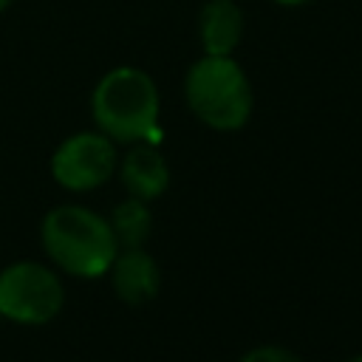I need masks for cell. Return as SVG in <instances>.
Masks as SVG:
<instances>
[{
	"mask_svg": "<svg viewBox=\"0 0 362 362\" xmlns=\"http://www.w3.org/2000/svg\"><path fill=\"white\" fill-rule=\"evenodd\" d=\"M93 122L116 141H158V90L139 68H113L90 99Z\"/></svg>",
	"mask_w": 362,
	"mask_h": 362,
	"instance_id": "obj_1",
	"label": "cell"
},
{
	"mask_svg": "<svg viewBox=\"0 0 362 362\" xmlns=\"http://www.w3.org/2000/svg\"><path fill=\"white\" fill-rule=\"evenodd\" d=\"M42 246L68 274L99 277L119 255L110 223L85 206H57L42 221Z\"/></svg>",
	"mask_w": 362,
	"mask_h": 362,
	"instance_id": "obj_2",
	"label": "cell"
},
{
	"mask_svg": "<svg viewBox=\"0 0 362 362\" xmlns=\"http://www.w3.org/2000/svg\"><path fill=\"white\" fill-rule=\"evenodd\" d=\"M192 113L215 130H238L252 113V88L232 57H201L187 74Z\"/></svg>",
	"mask_w": 362,
	"mask_h": 362,
	"instance_id": "obj_3",
	"label": "cell"
},
{
	"mask_svg": "<svg viewBox=\"0 0 362 362\" xmlns=\"http://www.w3.org/2000/svg\"><path fill=\"white\" fill-rule=\"evenodd\" d=\"M62 308V283L40 263H14L0 272V317L42 325Z\"/></svg>",
	"mask_w": 362,
	"mask_h": 362,
	"instance_id": "obj_4",
	"label": "cell"
},
{
	"mask_svg": "<svg viewBox=\"0 0 362 362\" xmlns=\"http://www.w3.org/2000/svg\"><path fill=\"white\" fill-rule=\"evenodd\" d=\"M113 170L116 147L105 133H76L65 139L51 158L54 178L74 192H85L105 184Z\"/></svg>",
	"mask_w": 362,
	"mask_h": 362,
	"instance_id": "obj_5",
	"label": "cell"
},
{
	"mask_svg": "<svg viewBox=\"0 0 362 362\" xmlns=\"http://www.w3.org/2000/svg\"><path fill=\"white\" fill-rule=\"evenodd\" d=\"M110 274H113V288L124 303L153 300L161 283L156 260L147 252H141V246H133L116 255L110 263Z\"/></svg>",
	"mask_w": 362,
	"mask_h": 362,
	"instance_id": "obj_6",
	"label": "cell"
},
{
	"mask_svg": "<svg viewBox=\"0 0 362 362\" xmlns=\"http://www.w3.org/2000/svg\"><path fill=\"white\" fill-rule=\"evenodd\" d=\"M122 181L133 198H158L170 184V170L153 141L133 147L122 161Z\"/></svg>",
	"mask_w": 362,
	"mask_h": 362,
	"instance_id": "obj_7",
	"label": "cell"
},
{
	"mask_svg": "<svg viewBox=\"0 0 362 362\" xmlns=\"http://www.w3.org/2000/svg\"><path fill=\"white\" fill-rule=\"evenodd\" d=\"M201 45L212 57H229L243 34V14L232 0H209L198 17Z\"/></svg>",
	"mask_w": 362,
	"mask_h": 362,
	"instance_id": "obj_8",
	"label": "cell"
},
{
	"mask_svg": "<svg viewBox=\"0 0 362 362\" xmlns=\"http://www.w3.org/2000/svg\"><path fill=\"white\" fill-rule=\"evenodd\" d=\"M110 229L119 240V246L124 249H133V246H141L150 235V209L144 206L141 198H127L122 201L113 215H110Z\"/></svg>",
	"mask_w": 362,
	"mask_h": 362,
	"instance_id": "obj_9",
	"label": "cell"
},
{
	"mask_svg": "<svg viewBox=\"0 0 362 362\" xmlns=\"http://www.w3.org/2000/svg\"><path fill=\"white\" fill-rule=\"evenodd\" d=\"M240 362H300L294 354L283 351V348H274V345H266V348H255L249 351Z\"/></svg>",
	"mask_w": 362,
	"mask_h": 362,
	"instance_id": "obj_10",
	"label": "cell"
},
{
	"mask_svg": "<svg viewBox=\"0 0 362 362\" xmlns=\"http://www.w3.org/2000/svg\"><path fill=\"white\" fill-rule=\"evenodd\" d=\"M280 6H303V3H311V0H274Z\"/></svg>",
	"mask_w": 362,
	"mask_h": 362,
	"instance_id": "obj_11",
	"label": "cell"
},
{
	"mask_svg": "<svg viewBox=\"0 0 362 362\" xmlns=\"http://www.w3.org/2000/svg\"><path fill=\"white\" fill-rule=\"evenodd\" d=\"M8 3H11V0H0V11H3V8L8 6Z\"/></svg>",
	"mask_w": 362,
	"mask_h": 362,
	"instance_id": "obj_12",
	"label": "cell"
},
{
	"mask_svg": "<svg viewBox=\"0 0 362 362\" xmlns=\"http://www.w3.org/2000/svg\"><path fill=\"white\" fill-rule=\"evenodd\" d=\"M351 362H362V356H356V359H351Z\"/></svg>",
	"mask_w": 362,
	"mask_h": 362,
	"instance_id": "obj_13",
	"label": "cell"
}]
</instances>
